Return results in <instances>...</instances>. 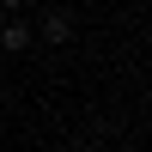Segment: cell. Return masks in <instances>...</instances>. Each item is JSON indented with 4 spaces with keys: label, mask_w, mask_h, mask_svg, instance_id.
Wrapping results in <instances>:
<instances>
[{
    "label": "cell",
    "mask_w": 152,
    "mask_h": 152,
    "mask_svg": "<svg viewBox=\"0 0 152 152\" xmlns=\"http://www.w3.org/2000/svg\"><path fill=\"white\" fill-rule=\"evenodd\" d=\"M43 37L49 43H67L73 37V12H43Z\"/></svg>",
    "instance_id": "2"
},
{
    "label": "cell",
    "mask_w": 152,
    "mask_h": 152,
    "mask_svg": "<svg viewBox=\"0 0 152 152\" xmlns=\"http://www.w3.org/2000/svg\"><path fill=\"white\" fill-rule=\"evenodd\" d=\"M24 43H31V24H24V18H6V24H0V49H12V55H18Z\"/></svg>",
    "instance_id": "1"
},
{
    "label": "cell",
    "mask_w": 152,
    "mask_h": 152,
    "mask_svg": "<svg viewBox=\"0 0 152 152\" xmlns=\"http://www.w3.org/2000/svg\"><path fill=\"white\" fill-rule=\"evenodd\" d=\"M0 6H12V12H18V6H31V0H0Z\"/></svg>",
    "instance_id": "3"
}]
</instances>
